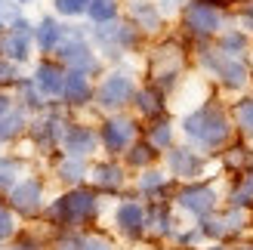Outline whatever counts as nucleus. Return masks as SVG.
Segmentation results:
<instances>
[{
  "label": "nucleus",
  "instance_id": "nucleus-16",
  "mask_svg": "<svg viewBox=\"0 0 253 250\" xmlns=\"http://www.w3.org/2000/svg\"><path fill=\"white\" fill-rule=\"evenodd\" d=\"M176 201L195 216H210V210L216 207V192H213L210 185H204V182H188L185 189H179Z\"/></svg>",
  "mask_w": 253,
  "mask_h": 250
},
{
  "label": "nucleus",
  "instance_id": "nucleus-18",
  "mask_svg": "<svg viewBox=\"0 0 253 250\" xmlns=\"http://www.w3.org/2000/svg\"><path fill=\"white\" fill-rule=\"evenodd\" d=\"M62 37H65V25H59V19H53V16H43L34 25V46L41 53H56Z\"/></svg>",
  "mask_w": 253,
  "mask_h": 250
},
{
  "label": "nucleus",
  "instance_id": "nucleus-28",
  "mask_svg": "<svg viewBox=\"0 0 253 250\" xmlns=\"http://www.w3.org/2000/svg\"><path fill=\"white\" fill-rule=\"evenodd\" d=\"M25 173V164L19 158H0V189L9 192L16 182H22L19 176Z\"/></svg>",
  "mask_w": 253,
  "mask_h": 250
},
{
  "label": "nucleus",
  "instance_id": "nucleus-41",
  "mask_svg": "<svg viewBox=\"0 0 253 250\" xmlns=\"http://www.w3.org/2000/svg\"><path fill=\"white\" fill-rule=\"evenodd\" d=\"M182 3H185V0H161V6H164V9H179Z\"/></svg>",
  "mask_w": 253,
  "mask_h": 250
},
{
  "label": "nucleus",
  "instance_id": "nucleus-12",
  "mask_svg": "<svg viewBox=\"0 0 253 250\" xmlns=\"http://www.w3.org/2000/svg\"><path fill=\"white\" fill-rule=\"evenodd\" d=\"M102 142L99 139V133L93 127H86V124H68L65 136H62V152L68 158H90L96 152V145Z\"/></svg>",
  "mask_w": 253,
  "mask_h": 250
},
{
  "label": "nucleus",
  "instance_id": "nucleus-44",
  "mask_svg": "<svg viewBox=\"0 0 253 250\" xmlns=\"http://www.w3.org/2000/svg\"><path fill=\"white\" fill-rule=\"evenodd\" d=\"M241 250H253V244H244V247H241Z\"/></svg>",
  "mask_w": 253,
  "mask_h": 250
},
{
  "label": "nucleus",
  "instance_id": "nucleus-20",
  "mask_svg": "<svg viewBox=\"0 0 253 250\" xmlns=\"http://www.w3.org/2000/svg\"><path fill=\"white\" fill-rule=\"evenodd\" d=\"M130 19L139 31H145V34H155L161 31V9L158 3H151V0H133L130 3Z\"/></svg>",
  "mask_w": 253,
  "mask_h": 250
},
{
  "label": "nucleus",
  "instance_id": "nucleus-42",
  "mask_svg": "<svg viewBox=\"0 0 253 250\" xmlns=\"http://www.w3.org/2000/svg\"><path fill=\"white\" fill-rule=\"evenodd\" d=\"M244 22H247V28H253V0L247 3V9H244Z\"/></svg>",
  "mask_w": 253,
  "mask_h": 250
},
{
  "label": "nucleus",
  "instance_id": "nucleus-27",
  "mask_svg": "<svg viewBox=\"0 0 253 250\" xmlns=\"http://www.w3.org/2000/svg\"><path fill=\"white\" fill-rule=\"evenodd\" d=\"M216 49H222V53L232 56V59H244V53H247V34H241V31H222Z\"/></svg>",
  "mask_w": 253,
  "mask_h": 250
},
{
  "label": "nucleus",
  "instance_id": "nucleus-9",
  "mask_svg": "<svg viewBox=\"0 0 253 250\" xmlns=\"http://www.w3.org/2000/svg\"><path fill=\"white\" fill-rule=\"evenodd\" d=\"M31 46H34V25L28 19H16L0 34V56L16 62V65L31 56Z\"/></svg>",
  "mask_w": 253,
  "mask_h": 250
},
{
  "label": "nucleus",
  "instance_id": "nucleus-13",
  "mask_svg": "<svg viewBox=\"0 0 253 250\" xmlns=\"http://www.w3.org/2000/svg\"><path fill=\"white\" fill-rule=\"evenodd\" d=\"M65 130H68V124L62 121L59 115H53V111L28 124V133H31L34 145H37V148H43V152H49V148L62 145V136H65Z\"/></svg>",
  "mask_w": 253,
  "mask_h": 250
},
{
  "label": "nucleus",
  "instance_id": "nucleus-25",
  "mask_svg": "<svg viewBox=\"0 0 253 250\" xmlns=\"http://www.w3.org/2000/svg\"><path fill=\"white\" fill-rule=\"evenodd\" d=\"M148 142L158 148V152H164V148H173V127H170V121L167 118H158V121H151V127H148Z\"/></svg>",
  "mask_w": 253,
  "mask_h": 250
},
{
  "label": "nucleus",
  "instance_id": "nucleus-14",
  "mask_svg": "<svg viewBox=\"0 0 253 250\" xmlns=\"http://www.w3.org/2000/svg\"><path fill=\"white\" fill-rule=\"evenodd\" d=\"M167 167H170V176H179V179H198L204 173L207 161L201 158L195 148H182V145H173L167 152Z\"/></svg>",
  "mask_w": 253,
  "mask_h": 250
},
{
  "label": "nucleus",
  "instance_id": "nucleus-37",
  "mask_svg": "<svg viewBox=\"0 0 253 250\" xmlns=\"http://www.w3.org/2000/svg\"><path fill=\"white\" fill-rule=\"evenodd\" d=\"M148 226H155V232H167V229H170V216H167V207H164V204H155V207H151Z\"/></svg>",
  "mask_w": 253,
  "mask_h": 250
},
{
  "label": "nucleus",
  "instance_id": "nucleus-43",
  "mask_svg": "<svg viewBox=\"0 0 253 250\" xmlns=\"http://www.w3.org/2000/svg\"><path fill=\"white\" fill-rule=\"evenodd\" d=\"M12 3H31V0H12Z\"/></svg>",
  "mask_w": 253,
  "mask_h": 250
},
{
  "label": "nucleus",
  "instance_id": "nucleus-32",
  "mask_svg": "<svg viewBox=\"0 0 253 250\" xmlns=\"http://www.w3.org/2000/svg\"><path fill=\"white\" fill-rule=\"evenodd\" d=\"M167 182L170 176H164L161 170H145L142 176H139V192H145V195H158L167 189Z\"/></svg>",
  "mask_w": 253,
  "mask_h": 250
},
{
  "label": "nucleus",
  "instance_id": "nucleus-23",
  "mask_svg": "<svg viewBox=\"0 0 253 250\" xmlns=\"http://www.w3.org/2000/svg\"><path fill=\"white\" fill-rule=\"evenodd\" d=\"M28 127V115H25V108L16 105L9 111V115L0 118V142H6V139H16V136Z\"/></svg>",
  "mask_w": 253,
  "mask_h": 250
},
{
  "label": "nucleus",
  "instance_id": "nucleus-10",
  "mask_svg": "<svg viewBox=\"0 0 253 250\" xmlns=\"http://www.w3.org/2000/svg\"><path fill=\"white\" fill-rule=\"evenodd\" d=\"M136 133H139V124H136L133 118L115 115V118H108V121L102 124V130H99V139H102L105 152L121 155V152H126V148L136 142Z\"/></svg>",
  "mask_w": 253,
  "mask_h": 250
},
{
  "label": "nucleus",
  "instance_id": "nucleus-15",
  "mask_svg": "<svg viewBox=\"0 0 253 250\" xmlns=\"http://www.w3.org/2000/svg\"><path fill=\"white\" fill-rule=\"evenodd\" d=\"M9 207L25 216H34L43 207V185L41 179H22L9 189Z\"/></svg>",
  "mask_w": 253,
  "mask_h": 250
},
{
  "label": "nucleus",
  "instance_id": "nucleus-45",
  "mask_svg": "<svg viewBox=\"0 0 253 250\" xmlns=\"http://www.w3.org/2000/svg\"><path fill=\"white\" fill-rule=\"evenodd\" d=\"M213 250H222V247H213Z\"/></svg>",
  "mask_w": 253,
  "mask_h": 250
},
{
  "label": "nucleus",
  "instance_id": "nucleus-38",
  "mask_svg": "<svg viewBox=\"0 0 253 250\" xmlns=\"http://www.w3.org/2000/svg\"><path fill=\"white\" fill-rule=\"evenodd\" d=\"M12 229H16V222H12V213H9V210H6L3 204H0V241L9 238Z\"/></svg>",
  "mask_w": 253,
  "mask_h": 250
},
{
  "label": "nucleus",
  "instance_id": "nucleus-24",
  "mask_svg": "<svg viewBox=\"0 0 253 250\" xmlns=\"http://www.w3.org/2000/svg\"><path fill=\"white\" fill-rule=\"evenodd\" d=\"M124 155H126V164L130 167H151L158 161V148L145 139V142H133Z\"/></svg>",
  "mask_w": 253,
  "mask_h": 250
},
{
  "label": "nucleus",
  "instance_id": "nucleus-40",
  "mask_svg": "<svg viewBox=\"0 0 253 250\" xmlns=\"http://www.w3.org/2000/svg\"><path fill=\"white\" fill-rule=\"evenodd\" d=\"M12 108H16V105H12V99H9L6 93H0V118H3V115H9Z\"/></svg>",
  "mask_w": 253,
  "mask_h": 250
},
{
  "label": "nucleus",
  "instance_id": "nucleus-1",
  "mask_svg": "<svg viewBox=\"0 0 253 250\" xmlns=\"http://www.w3.org/2000/svg\"><path fill=\"white\" fill-rule=\"evenodd\" d=\"M182 133L192 139L195 145L207 148H222L232 136V118L225 115V108L219 102H204L201 108H195L192 115L182 118Z\"/></svg>",
  "mask_w": 253,
  "mask_h": 250
},
{
  "label": "nucleus",
  "instance_id": "nucleus-22",
  "mask_svg": "<svg viewBox=\"0 0 253 250\" xmlns=\"http://www.w3.org/2000/svg\"><path fill=\"white\" fill-rule=\"evenodd\" d=\"M90 179H93L96 189H102V192H118L124 185V167L115 164V161H102V164H96L90 170Z\"/></svg>",
  "mask_w": 253,
  "mask_h": 250
},
{
  "label": "nucleus",
  "instance_id": "nucleus-35",
  "mask_svg": "<svg viewBox=\"0 0 253 250\" xmlns=\"http://www.w3.org/2000/svg\"><path fill=\"white\" fill-rule=\"evenodd\" d=\"M93 0H53V6L59 16H84L86 9H90Z\"/></svg>",
  "mask_w": 253,
  "mask_h": 250
},
{
  "label": "nucleus",
  "instance_id": "nucleus-36",
  "mask_svg": "<svg viewBox=\"0 0 253 250\" xmlns=\"http://www.w3.org/2000/svg\"><path fill=\"white\" fill-rule=\"evenodd\" d=\"M19 81H22L19 78V65L0 56V90H3V86H16Z\"/></svg>",
  "mask_w": 253,
  "mask_h": 250
},
{
  "label": "nucleus",
  "instance_id": "nucleus-29",
  "mask_svg": "<svg viewBox=\"0 0 253 250\" xmlns=\"http://www.w3.org/2000/svg\"><path fill=\"white\" fill-rule=\"evenodd\" d=\"M96 25H108V22H118V0H93L90 9H86Z\"/></svg>",
  "mask_w": 253,
  "mask_h": 250
},
{
  "label": "nucleus",
  "instance_id": "nucleus-31",
  "mask_svg": "<svg viewBox=\"0 0 253 250\" xmlns=\"http://www.w3.org/2000/svg\"><path fill=\"white\" fill-rule=\"evenodd\" d=\"M59 250H111L108 241L96 238V235H90V238H81V235H71V238L59 241Z\"/></svg>",
  "mask_w": 253,
  "mask_h": 250
},
{
  "label": "nucleus",
  "instance_id": "nucleus-34",
  "mask_svg": "<svg viewBox=\"0 0 253 250\" xmlns=\"http://www.w3.org/2000/svg\"><path fill=\"white\" fill-rule=\"evenodd\" d=\"M250 201H253V170H247L241 176V182L232 189V207H244Z\"/></svg>",
  "mask_w": 253,
  "mask_h": 250
},
{
  "label": "nucleus",
  "instance_id": "nucleus-33",
  "mask_svg": "<svg viewBox=\"0 0 253 250\" xmlns=\"http://www.w3.org/2000/svg\"><path fill=\"white\" fill-rule=\"evenodd\" d=\"M235 124H238V130H241L247 139H253V99L238 102V108H235Z\"/></svg>",
  "mask_w": 253,
  "mask_h": 250
},
{
  "label": "nucleus",
  "instance_id": "nucleus-21",
  "mask_svg": "<svg viewBox=\"0 0 253 250\" xmlns=\"http://www.w3.org/2000/svg\"><path fill=\"white\" fill-rule=\"evenodd\" d=\"M133 105H136V111L142 118H148V121H158L161 115H164V93L158 90V86H139L136 90V96H133Z\"/></svg>",
  "mask_w": 253,
  "mask_h": 250
},
{
  "label": "nucleus",
  "instance_id": "nucleus-8",
  "mask_svg": "<svg viewBox=\"0 0 253 250\" xmlns=\"http://www.w3.org/2000/svg\"><path fill=\"white\" fill-rule=\"evenodd\" d=\"M182 25L192 37H213L222 28V12L210 0H188L182 6Z\"/></svg>",
  "mask_w": 253,
  "mask_h": 250
},
{
  "label": "nucleus",
  "instance_id": "nucleus-26",
  "mask_svg": "<svg viewBox=\"0 0 253 250\" xmlns=\"http://www.w3.org/2000/svg\"><path fill=\"white\" fill-rule=\"evenodd\" d=\"M16 90H19V102H22V108H31V111L46 108V96L37 90V83H34L31 78H28V81H19Z\"/></svg>",
  "mask_w": 253,
  "mask_h": 250
},
{
  "label": "nucleus",
  "instance_id": "nucleus-5",
  "mask_svg": "<svg viewBox=\"0 0 253 250\" xmlns=\"http://www.w3.org/2000/svg\"><path fill=\"white\" fill-rule=\"evenodd\" d=\"M93 41L99 43L105 56L121 59L124 53L139 46V28L133 22H108V25H96L93 28Z\"/></svg>",
  "mask_w": 253,
  "mask_h": 250
},
{
  "label": "nucleus",
  "instance_id": "nucleus-11",
  "mask_svg": "<svg viewBox=\"0 0 253 250\" xmlns=\"http://www.w3.org/2000/svg\"><path fill=\"white\" fill-rule=\"evenodd\" d=\"M65 78H68V68L62 65L59 59H41L34 68V83L46 99H62V90H65Z\"/></svg>",
  "mask_w": 253,
  "mask_h": 250
},
{
  "label": "nucleus",
  "instance_id": "nucleus-30",
  "mask_svg": "<svg viewBox=\"0 0 253 250\" xmlns=\"http://www.w3.org/2000/svg\"><path fill=\"white\" fill-rule=\"evenodd\" d=\"M84 176H86V161H84V158H68V155L62 158V164H59V179L78 185Z\"/></svg>",
  "mask_w": 253,
  "mask_h": 250
},
{
  "label": "nucleus",
  "instance_id": "nucleus-3",
  "mask_svg": "<svg viewBox=\"0 0 253 250\" xmlns=\"http://www.w3.org/2000/svg\"><path fill=\"white\" fill-rule=\"evenodd\" d=\"M56 59L68 71H81V74H86V78L99 74V59L93 53L90 41L84 37L81 28H71V25H65V37H62V43L56 49Z\"/></svg>",
  "mask_w": 253,
  "mask_h": 250
},
{
  "label": "nucleus",
  "instance_id": "nucleus-2",
  "mask_svg": "<svg viewBox=\"0 0 253 250\" xmlns=\"http://www.w3.org/2000/svg\"><path fill=\"white\" fill-rule=\"evenodd\" d=\"M96 210H99L96 192L74 185V189L65 192L59 201H53V207H49V219L59 222V226H81V222L96 216Z\"/></svg>",
  "mask_w": 253,
  "mask_h": 250
},
{
  "label": "nucleus",
  "instance_id": "nucleus-17",
  "mask_svg": "<svg viewBox=\"0 0 253 250\" xmlns=\"http://www.w3.org/2000/svg\"><path fill=\"white\" fill-rule=\"evenodd\" d=\"M93 96H96V90H93L90 78H86V74H81V71H68L65 90H62V102L71 105V108H81V105H86V102H93Z\"/></svg>",
  "mask_w": 253,
  "mask_h": 250
},
{
  "label": "nucleus",
  "instance_id": "nucleus-7",
  "mask_svg": "<svg viewBox=\"0 0 253 250\" xmlns=\"http://www.w3.org/2000/svg\"><path fill=\"white\" fill-rule=\"evenodd\" d=\"M139 86L133 83L130 74H124V71H111L102 78V83L96 86V105L99 108H105V111H121L124 105H130L133 102V96H136Z\"/></svg>",
  "mask_w": 253,
  "mask_h": 250
},
{
  "label": "nucleus",
  "instance_id": "nucleus-4",
  "mask_svg": "<svg viewBox=\"0 0 253 250\" xmlns=\"http://www.w3.org/2000/svg\"><path fill=\"white\" fill-rule=\"evenodd\" d=\"M185 49L176 43V41H167L164 46H158L151 53V86H158L161 93H170L176 81H179V71H182V62H185Z\"/></svg>",
  "mask_w": 253,
  "mask_h": 250
},
{
  "label": "nucleus",
  "instance_id": "nucleus-19",
  "mask_svg": "<svg viewBox=\"0 0 253 250\" xmlns=\"http://www.w3.org/2000/svg\"><path fill=\"white\" fill-rule=\"evenodd\" d=\"M115 219H118V229H121L124 235H130V238H136V235H142V229L148 226L145 207L139 204V201H124V204L118 207Z\"/></svg>",
  "mask_w": 253,
  "mask_h": 250
},
{
  "label": "nucleus",
  "instance_id": "nucleus-6",
  "mask_svg": "<svg viewBox=\"0 0 253 250\" xmlns=\"http://www.w3.org/2000/svg\"><path fill=\"white\" fill-rule=\"evenodd\" d=\"M201 65L207 71H213V78H219V83L225 90H244L250 71L244 65V59H232L222 49H204L201 53Z\"/></svg>",
  "mask_w": 253,
  "mask_h": 250
},
{
  "label": "nucleus",
  "instance_id": "nucleus-39",
  "mask_svg": "<svg viewBox=\"0 0 253 250\" xmlns=\"http://www.w3.org/2000/svg\"><path fill=\"white\" fill-rule=\"evenodd\" d=\"M225 158H229V164H244V161H253V155L247 152L244 145H238V148H232V152L225 155Z\"/></svg>",
  "mask_w": 253,
  "mask_h": 250
}]
</instances>
